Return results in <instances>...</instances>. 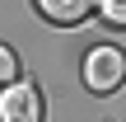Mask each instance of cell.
Returning a JSON list of instances; mask_svg holds the SVG:
<instances>
[{"label":"cell","mask_w":126,"mask_h":122,"mask_svg":"<svg viewBox=\"0 0 126 122\" xmlns=\"http://www.w3.org/2000/svg\"><path fill=\"white\" fill-rule=\"evenodd\" d=\"M122 85H126V52L112 42L94 47L84 56V89L89 94H117Z\"/></svg>","instance_id":"1"},{"label":"cell","mask_w":126,"mask_h":122,"mask_svg":"<svg viewBox=\"0 0 126 122\" xmlns=\"http://www.w3.org/2000/svg\"><path fill=\"white\" fill-rule=\"evenodd\" d=\"M42 113H47V103H42V89L33 80L9 85L0 99V122H42Z\"/></svg>","instance_id":"2"},{"label":"cell","mask_w":126,"mask_h":122,"mask_svg":"<svg viewBox=\"0 0 126 122\" xmlns=\"http://www.w3.org/2000/svg\"><path fill=\"white\" fill-rule=\"evenodd\" d=\"M98 5H103V0H37L42 19H47V24H56V28H79Z\"/></svg>","instance_id":"3"},{"label":"cell","mask_w":126,"mask_h":122,"mask_svg":"<svg viewBox=\"0 0 126 122\" xmlns=\"http://www.w3.org/2000/svg\"><path fill=\"white\" fill-rule=\"evenodd\" d=\"M0 80L5 85H19V56L9 47H0Z\"/></svg>","instance_id":"4"},{"label":"cell","mask_w":126,"mask_h":122,"mask_svg":"<svg viewBox=\"0 0 126 122\" xmlns=\"http://www.w3.org/2000/svg\"><path fill=\"white\" fill-rule=\"evenodd\" d=\"M103 19L112 28H126V0H103Z\"/></svg>","instance_id":"5"}]
</instances>
